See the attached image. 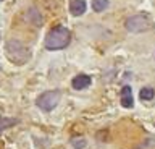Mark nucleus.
I'll return each instance as SVG.
<instances>
[{"instance_id":"1","label":"nucleus","mask_w":155,"mask_h":149,"mask_svg":"<svg viewBox=\"0 0 155 149\" xmlns=\"http://www.w3.org/2000/svg\"><path fill=\"white\" fill-rule=\"evenodd\" d=\"M70 44V31L65 26H57L48 31L45 37V47L48 50H60Z\"/></svg>"},{"instance_id":"2","label":"nucleus","mask_w":155,"mask_h":149,"mask_svg":"<svg viewBox=\"0 0 155 149\" xmlns=\"http://www.w3.org/2000/svg\"><path fill=\"white\" fill-rule=\"evenodd\" d=\"M5 50H7L8 59L12 60V62H15V63L21 65V63H24V62H28V59H29L28 49L19 41H8Z\"/></svg>"},{"instance_id":"3","label":"nucleus","mask_w":155,"mask_h":149,"mask_svg":"<svg viewBox=\"0 0 155 149\" xmlns=\"http://www.w3.org/2000/svg\"><path fill=\"white\" fill-rule=\"evenodd\" d=\"M60 102V93L58 91H47V93L41 94L36 100L37 107L45 110V112H50L57 107V104Z\"/></svg>"},{"instance_id":"4","label":"nucleus","mask_w":155,"mask_h":149,"mask_svg":"<svg viewBox=\"0 0 155 149\" xmlns=\"http://www.w3.org/2000/svg\"><path fill=\"white\" fill-rule=\"evenodd\" d=\"M150 28V21L145 15H134L126 20V29L131 32H142Z\"/></svg>"},{"instance_id":"5","label":"nucleus","mask_w":155,"mask_h":149,"mask_svg":"<svg viewBox=\"0 0 155 149\" xmlns=\"http://www.w3.org/2000/svg\"><path fill=\"white\" fill-rule=\"evenodd\" d=\"M71 84H73V88L78 89V91L86 89L87 86L91 84V78H89L87 75H78V76H74V78H73Z\"/></svg>"},{"instance_id":"6","label":"nucleus","mask_w":155,"mask_h":149,"mask_svg":"<svg viewBox=\"0 0 155 149\" xmlns=\"http://www.w3.org/2000/svg\"><path fill=\"white\" fill-rule=\"evenodd\" d=\"M134 104V99H133V91H131L129 86H124L123 89H121V105L126 109L133 107Z\"/></svg>"},{"instance_id":"7","label":"nucleus","mask_w":155,"mask_h":149,"mask_svg":"<svg viewBox=\"0 0 155 149\" xmlns=\"http://www.w3.org/2000/svg\"><path fill=\"white\" fill-rule=\"evenodd\" d=\"M70 12L74 16H79L86 12V0H71L70 5Z\"/></svg>"},{"instance_id":"8","label":"nucleus","mask_w":155,"mask_h":149,"mask_svg":"<svg viewBox=\"0 0 155 149\" xmlns=\"http://www.w3.org/2000/svg\"><path fill=\"white\" fill-rule=\"evenodd\" d=\"M108 7V0H92V8L95 12H104Z\"/></svg>"},{"instance_id":"9","label":"nucleus","mask_w":155,"mask_h":149,"mask_svg":"<svg viewBox=\"0 0 155 149\" xmlns=\"http://www.w3.org/2000/svg\"><path fill=\"white\" fill-rule=\"evenodd\" d=\"M153 96H155V93H153L152 88H142L140 89V99L142 100H150V99H153Z\"/></svg>"},{"instance_id":"10","label":"nucleus","mask_w":155,"mask_h":149,"mask_svg":"<svg viewBox=\"0 0 155 149\" xmlns=\"http://www.w3.org/2000/svg\"><path fill=\"white\" fill-rule=\"evenodd\" d=\"M71 144H73V147H74V149H84L87 146V141L84 138H73Z\"/></svg>"},{"instance_id":"11","label":"nucleus","mask_w":155,"mask_h":149,"mask_svg":"<svg viewBox=\"0 0 155 149\" xmlns=\"http://www.w3.org/2000/svg\"><path fill=\"white\" fill-rule=\"evenodd\" d=\"M15 123H16V120H15V118H2V120H0V131L7 130L8 127H13Z\"/></svg>"}]
</instances>
